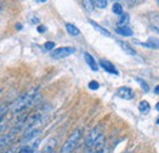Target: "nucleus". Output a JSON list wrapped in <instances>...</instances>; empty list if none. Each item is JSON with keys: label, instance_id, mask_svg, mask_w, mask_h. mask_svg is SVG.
<instances>
[{"label": "nucleus", "instance_id": "obj_1", "mask_svg": "<svg viewBox=\"0 0 159 153\" xmlns=\"http://www.w3.org/2000/svg\"><path fill=\"white\" fill-rule=\"evenodd\" d=\"M104 141H105V137L103 134V130L100 126H97L87 136L86 148H92L93 151H97L104 146Z\"/></svg>", "mask_w": 159, "mask_h": 153}, {"label": "nucleus", "instance_id": "obj_2", "mask_svg": "<svg viewBox=\"0 0 159 153\" xmlns=\"http://www.w3.org/2000/svg\"><path fill=\"white\" fill-rule=\"evenodd\" d=\"M37 99H39V95L37 93L36 90H32V91L27 92L26 95H23V96L21 97L20 99L15 103L14 110L17 112V113H19V112H22V110H25L26 108L31 107L33 103H36Z\"/></svg>", "mask_w": 159, "mask_h": 153}, {"label": "nucleus", "instance_id": "obj_3", "mask_svg": "<svg viewBox=\"0 0 159 153\" xmlns=\"http://www.w3.org/2000/svg\"><path fill=\"white\" fill-rule=\"evenodd\" d=\"M82 137V130L81 129H75L71 134L69 135L67 140L65 141V143L62 145L60 153H72L74 150L77 147L80 140Z\"/></svg>", "mask_w": 159, "mask_h": 153}, {"label": "nucleus", "instance_id": "obj_4", "mask_svg": "<svg viewBox=\"0 0 159 153\" xmlns=\"http://www.w3.org/2000/svg\"><path fill=\"white\" fill-rule=\"evenodd\" d=\"M75 52H76V49L74 47H60V48H57L53 50L52 57L54 59H64V58L72 55Z\"/></svg>", "mask_w": 159, "mask_h": 153}, {"label": "nucleus", "instance_id": "obj_5", "mask_svg": "<svg viewBox=\"0 0 159 153\" xmlns=\"http://www.w3.org/2000/svg\"><path fill=\"white\" fill-rule=\"evenodd\" d=\"M42 132V130L38 128H32V129H27L25 131V134L22 136V142H28V141H32L34 140L38 135Z\"/></svg>", "mask_w": 159, "mask_h": 153}, {"label": "nucleus", "instance_id": "obj_6", "mask_svg": "<svg viewBox=\"0 0 159 153\" xmlns=\"http://www.w3.org/2000/svg\"><path fill=\"white\" fill-rule=\"evenodd\" d=\"M116 96L122 99H126V100H131V99H134V91L130 87L124 86V87H120L116 91Z\"/></svg>", "mask_w": 159, "mask_h": 153}, {"label": "nucleus", "instance_id": "obj_7", "mask_svg": "<svg viewBox=\"0 0 159 153\" xmlns=\"http://www.w3.org/2000/svg\"><path fill=\"white\" fill-rule=\"evenodd\" d=\"M99 66L103 67L107 72L109 74H113V75H119V71L116 70V67L109 61V60H105V59H100L99 60Z\"/></svg>", "mask_w": 159, "mask_h": 153}, {"label": "nucleus", "instance_id": "obj_8", "mask_svg": "<svg viewBox=\"0 0 159 153\" xmlns=\"http://www.w3.org/2000/svg\"><path fill=\"white\" fill-rule=\"evenodd\" d=\"M116 43L120 45V48L127 54V55H131V57H136L137 55V52L134 49V47H131V44H129L127 42H124V40H116Z\"/></svg>", "mask_w": 159, "mask_h": 153}, {"label": "nucleus", "instance_id": "obj_9", "mask_svg": "<svg viewBox=\"0 0 159 153\" xmlns=\"http://www.w3.org/2000/svg\"><path fill=\"white\" fill-rule=\"evenodd\" d=\"M135 43L137 44H141L146 48H149V49H159V39L156 38V37H149L147 42L142 43V42H139V40H135Z\"/></svg>", "mask_w": 159, "mask_h": 153}, {"label": "nucleus", "instance_id": "obj_10", "mask_svg": "<svg viewBox=\"0 0 159 153\" xmlns=\"http://www.w3.org/2000/svg\"><path fill=\"white\" fill-rule=\"evenodd\" d=\"M15 132H9V134L6 135H2L1 137H0V150H2L4 147H6V146H9L14 140H15Z\"/></svg>", "mask_w": 159, "mask_h": 153}, {"label": "nucleus", "instance_id": "obj_11", "mask_svg": "<svg viewBox=\"0 0 159 153\" xmlns=\"http://www.w3.org/2000/svg\"><path fill=\"white\" fill-rule=\"evenodd\" d=\"M38 145H39V140H37L36 142H33L31 145L22 146L20 150L17 151V153H36L37 152V148H38Z\"/></svg>", "mask_w": 159, "mask_h": 153}, {"label": "nucleus", "instance_id": "obj_12", "mask_svg": "<svg viewBox=\"0 0 159 153\" xmlns=\"http://www.w3.org/2000/svg\"><path fill=\"white\" fill-rule=\"evenodd\" d=\"M83 57H84V60H86L87 65L91 67V70H93V71H98L99 66L97 65V61H96V59H94V58L92 57L89 53H87V52H84V53H83Z\"/></svg>", "mask_w": 159, "mask_h": 153}, {"label": "nucleus", "instance_id": "obj_13", "mask_svg": "<svg viewBox=\"0 0 159 153\" xmlns=\"http://www.w3.org/2000/svg\"><path fill=\"white\" fill-rule=\"evenodd\" d=\"M115 32L120 35V36H122V37H131V36H134V31L129 27V26H122V27H116L115 28Z\"/></svg>", "mask_w": 159, "mask_h": 153}, {"label": "nucleus", "instance_id": "obj_14", "mask_svg": "<svg viewBox=\"0 0 159 153\" xmlns=\"http://www.w3.org/2000/svg\"><path fill=\"white\" fill-rule=\"evenodd\" d=\"M89 23L93 26V28L96 30V31H98L100 35H103L104 37H111V35H110V32L108 31V30H105L104 27H102L100 25H98L96 21H93V20H89Z\"/></svg>", "mask_w": 159, "mask_h": 153}, {"label": "nucleus", "instance_id": "obj_15", "mask_svg": "<svg viewBox=\"0 0 159 153\" xmlns=\"http://www.w3.org/2000/svg\"><path fill=\"white\" fill-rule=\"evenodd\" d=\"M65 28H66V31H67V33L70 35V36H72V37H77L80 36V30L75 26V25H72V23H66L65 25Z\"/></svg>", "mask_w": 159, "mask_h": 153}, {"label": "nucleus", "instance_id": "obj_16", "mask_svg": "<svg viewBox=\"0 0 159 153\" xmlns=\"http://www.w3.org/2000/svg\"><path fill=\"white\" fill-rule=\"evenodd\" d=\"M139 109L142 114H148L149 110H151V105H149V103L147 100H142V102H139Z\"/></svg>", "mask_w": 159, "mask_h": 153}, {"label": "nucleus", "instance_id": "obj_17", "mask_svg": "<svg viewBox=\"0 0 159 153\" xmlns=\"http://www.w3.org/2000/svg\"><path fill=\"white\" fill-rule=\"evenodd\" d=\"M129 22H130V16L127 14H122V15H120L119 20H118V27L127 26Z\"/></svg>", "mask_w": 159, "mask_h": 153}, {"label": "nucleus", "instance_id": "obj_18", "mask_svg": "<svg viewBox=\"0 0 159 153\" xmlns=\"http://www.w3.org/2000/svg\"><path fill=\"white\" fill-rule=\"evenodd\" d=\"M82 5L86 9V11H88V12L94 11V4H93L92 0H82Z\"/></svg>", "mask_w": 159, "mask_h": 153}, {"label": "nucleus", "instance_id": "obj_19", "mask_svg": "<svg viewBox=\"0 0 159 153\" xmlns=\"http://www.w3.org/2000/svg\"><path fill=\"white\" fill-rule=\"evenodd\" d=\"M135 80L139 82V86H141V88H142L144 92H149V86H148V83H147L144 80H142V78H139V77H136Z\"/></svg>", "mask_w": 159, "mask_h": 153}, {"label": "nucleus", "instance_id": "obj_20", "mask_svg": "<svg viewBox=\"0 0 159 153\" xmlns=\"http://www.w3.org/2000/svg\"><path fill=\"white\" fill-rule=\"evenodd\" d=\"M113 12H114L115 15H119V16L124 14V9H122L121 4H119V2H115V4L113 5Z\"/></svg>", "mask_w": 159, "mask_h": 153}, {"label": "nucleus", "instance_id": "obj_21", "mask_svg": "<svg viewBox=\"0 0 159 153\" xmlns=\"http://www.w3.org/2000/svg\"><path fill=\"white\" fill-rule=\"evenodd\" d=\"M92 1H93V4H94L97 7H99V9H105L107 5H108V0H92Z\"/></svg>", "mask_w": 159, "mask_h": 153}, {"label": "nucleus", "instance_id": "obj_22", "mask_svg": "<svg viewBox=\"0 0 159 153\" xmlns=\"http://www.w3.org/2000/svg\"><path fill=\"white\" fill-rule=\"evenodd\" d=\"M88 87H89V90H92V91H97V90L99 88V83H98L97 81H91V82L88 83Z\"/></svg>", "mask_w": 159, "mask_h": 153}, {"label": "nucleus", "instance_id": "obj_23", "mask_svg": "<svg viewBox=\"0 0 159 153\" xmlns=\"http://www.w3.org/2000/svg\"><path fill=\"white\" fill-rule=\"evenodd\" d=\"M54 47H55V43L54 42H47V43H44V49L45 50H53Z\"/></svg>", "mask_w": 159, "mask_h": 153}, {"label": "nucleus", "instance_id": "obj_24", "mask_svg": "<svg viewBox=\"0 0 159 153\" xmlns=\"http://www.w3.org/2000/svg\"><path fill=\"white\" fill-rule=\"evenodd\" d=\"M94 153H110V148H109L107 145H104L102 148L97 150V151H94Z\"/></svg>", "mask_w": 159, "mask_h": 153}, {"label": "nucleus", "instance_id": "obj_25", "mask_svg": "<svg viewBox=\"0 0 159 153\" xmlns=\"http://www.w3.org/2000/svg\"><path fill=\"white\" fill-rule=\"evenodd\" d=\"M4 119H5V115H1V116H0V134L2 132V130H4V128H5V121H4Z\"/></svg>", "mask_w": 159, "mask_h": 153}, {"label": "nucleus", "instance_id": "obj_26", "mask_svg": "<svg viewBox=\"0 0 159 153\" xmlns=\"http://www.w3.org/2000/svg\"><path fill=\"white\" fill-rule=\"evenodd\" d=\"M137 1H139V0H126V2H127L129 6H134V5H136Z\"/></svg>", "mask_w": 159, "mask_h": 153}, {"label": "nucleus", "instance_id": "obj_27", "mask_svg": "<svg viewBox=\"0 0 159 153\" xmlns=\"http://www.w3.org/2000/svg\"><path fill=\"white\" fill-rule=\"evenodd\" d=\"M45 30H47V28H45L44 26H38V28H37V31H38L39 33H43V32H45Z\"/></svg>", "mask_w": 159, "mask_h": 153}, {"label": "nucleus", "instance_id": "obj_28", "mask_svg": "<svg viewBox=\"0 0 159 153\" xmlns=\"http://www.w3.org/2000/svg\"><path fill=\"white\" fill-rule=\"evenodd\" d=\"M83 153H94V151H93L92 148H86V151Z\"/></svg>", "mask_w": 159, "mask_h": 153}, {"label": "nucleus", "instance_id": "obj_29", "mask_svg": "<svg viewBox=\"0 0 159 153\" xmlns=\"http://www.w3.org/2000/svg\"><path fill=\"white\" fill-rule=\"evenodd\" d=\"M39 20L38 19H31V23H38Z\"/></svg>", "mask_w": 159, "mask_h": 153}, {"label": "nucleus", "instance_id": "obj_30", "mask_svg": "<svg viewBox=\"0 0 159 153\" xmlns=\"http://www.w3.org/2000/svg\"><path fill=\"white\" fill-rule=\"evenodd\" d=\"M154 93H156V95H159V85L158 86H156V88H154Z\"/></svg>", "mask_w": 159, "mask_h": 153}, {"label": "nucleus", "instance_id": "obj_31", "mask_svg": "<svg viewBox=\"0 0 159 153\" xmlns=\"http://www.w3.org/2000/svg\"><path fill=\"white\" fill-rule=\"evenodd\" d=\"M156 108H157V110H159V102L157 103V105H156Z\"/></svg>", "mask_w": 159, "mask_h": 153}, {"label": "nucleus", "instance_id": "obj_32", "mask_svg": "<svg viewBox=\"0 0 159 153\" xmlns=\"http://www.w3.org/2000/svg\"><path fill=\"white\" fill-rule=\"evenodd\" d=\"M37 1H39V2H45L47 0H37Z\"/></svg>", "mask_w": 159, "mask_h": 153}, {"label": "nucleus", "instance_id": "obj_33", "mask_svg": "<svg viewBox=\"0 0 159 153\" xmlns=\"http://www.w3.org/2000/svg\"><path fill=\"white\" fill-rule=\"evenodd\" d=\"M5 153H11V151H7V152H5Z\"/></svg>", "mask_w": 159, "mask_h": 153}, {"label": "nucleus", "instance_id": "obj_34", "mask_svg": "<svg viewBox=\"0 0 159 153\" xmlns=\"http://www.w3.org/2000/svg\"><path fill=\"white\" fill-rule=\"evenodd\" d=\"M157 123H158V124H159V119H158V120H157Z\"/></svg>", "mask_w": 159, "mask_h": 153}, {"label": "nucleus", "instance_id": "obj_35", "mask_svg": "<svg viewBox=\"0 0 159 153\" xmlns=\"http://www.w3.org/2000/svg\"><path fill=\"white\" fill-rule=\"evenodd\" d=\"M158 2H159V0H158Z\"/></svg>", "mask_w": 159, "mask_h": 153}]
</instances>
